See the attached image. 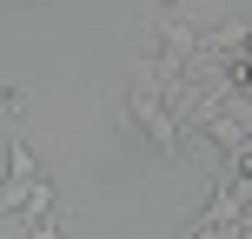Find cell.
Wrapping results in <instances>:
<instances>
[{"mask_svg":"<svg viewBox=\"0 0 252 239\" xmlns=\"http://www.w3.org/2000/svg\"><path fill=\"white\" fill-rule=\"evenodd\" d=\"M126 113H133V126L146 133V146H159V153H173V146H179V126H173V113H166L159 80H153V67H146V60H133V80H126Z\"/></svg>","mask_w":252,"mask_h":239,"instance_id":"6da1fadb","label":"cell"},{"mask_svg":"<svg viewBox=\"0 0 252 239\" xmlns=\"http://www.w3.org/2000/svg\"><path fill=\"white\" fill-rule=\"evenodd\" d=\"M33 179H40L33 146H27V139H13V146H7V179H0V219L20 213V200H27V186H33Z\"/></svg>","mask_w":252,"mask_h":239,"instance_id":"7a4b0ae2","label":"cell"},{"mask_svg":"<svg viewBox=\"0 0 252 239\" xmlns=\"http://www.w3.org/2000/svg\"><path fill=\"white\" fill-rule=\"evenodd\" d=\"M199 47H206V34H192L186 20H159V53H173L179 67H186V60H192Z\"/></svg>","mask_w":252,"mask_h":239,"instance_id":"3957f363","label":"cell"},{"mask_svg":"<svg viewBox=\"0 0 252 239\" xmlns=\"http://www.w3.org/2000/svg\"><path fill=\"white\" fill-rule=\"evenodd\" d=\"M53 200H60V193H53V179L40 173L33 186H27V200H20V213H27V226H33V219H53Z\"/></svg>","mask_w":252,"mask_h":239,"instance_id":"277c9868","label":"cell"},{"mask_svg":"<svg viewBox=\"0 0 252 239\" xmlns=\"http://www.w3.org/2000/svg\"><path fill=\"white\" fill-rule=\"evenodd\" d=\"M226 73H232V80H239V87L252 93V60H232V67H226Z\"/></svg>","mask_w":252,"mask_h":239,"instance_id":"5b68a950","label":"cell"},{"mask_svg":"<svg viewBox=\"0 0 252 239\" xmlns=\"http://www.w3.org/2000/svg\"><path fill=\"white\" fill-rule=\"evenodd\" d=\"M33 239H60V226L53 219H33Z\"/></svg>","mask_w":252,"mask_h":239,"instance_id":"8992f818","label":"cell"},{"mask_svg":"<svg viewBox=\"0 0 252 239\" xmlns=\"http://www.w3.org/2000/svg\"><path fill=\"white\" fill-rule=\"evenodd\" d=\"M239 53H246V60H252V34H246V47H239Z\"/></svg>","mask_w":252,"mask_h":239,"instance_id":"52a82bcc","label":"cell"},{"mask_svg":"<svg viewBox=\"0 0 252 239\" xmlns=\"http://www.w3.org/2000/svg\"><path fill=\"white\" fill-rule=\"evenodd\" d=\"M153 7H179V0H153Z\"/></svg>","mask_w":252,"mask_h":239,"instance_id":"ba28073f","label":"cell"}]
</instances>
